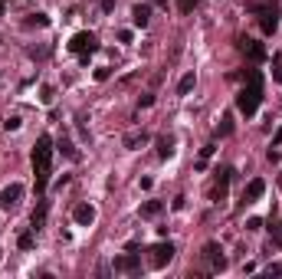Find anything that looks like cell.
Masks as SVG:
<instances>
[{
  "instance_id": "6da1fadb",
  "label": "cell",
  "mask_w": 282,
  "mask_h": 279,
  "mask_svg": "<svg viewBox=\"0 0 282 279\" xmlns=\"http://www.w3.org/2000/svg\"><path fill=\"white\" fill-rule=\"evenodd\" d=\"M33 171H36V194H46L49 174H53V138L40 135L33 148Z\"/></svg>"
},
{
  "instance_id": "7a4b0ae2",
  "label": "cell",
  "mask_w": 282,
  "mask_h": 279,
  "mask_svg": "<svg viewBox=\"0 0 282 279\" xmlns=\"http://www.w3.org/2000/svg\"><path fill=\"white\" fill-rule=\"evenodd\" d=\"M259 102H262V72L259 69H246V85L236 92V109L249 119V115H256Z\"/></svg>"
},
{
  "instance_id": "3957f363",
  "label": "cell",
  "mask_w": 282,
  "mask_h": 279,
  "mask_svg": "<svg viewBox=\"0 0 282 279\" xmlns=\"http://www.w3.org/2000/svg\"><path fill=\"white\" fill-rule=\"evenodd\" d=\"M99 49V36L89 33V30H82V33H76L72 40H69V53H76L82 63H89V56Z\"/></svg>"
},
{
  "instance_id": "277c9868",
  "label": "cell",
  "mask_w": 282,
  "mask_h": 279,
  "mask_svg": "<svg viewBox=\"0 0 282 279\" xmlns=\"http://www.w3.org/2000/svg\"><path fill=\"white\" fill-rule=\"evenodd\" d=\"M249 10L253 14H259V27L262 33H275V27H279V10L269 4V7H259V4H249Z\"/></svg>"
},
{
  "instance_id": "5b68a950",
  "label": "cell",
  "mask_w": 282,
  "mask_h": 279,
  "mask_svg": "<svg viewBox=\"0 0 282 279\" xmlns=\"http://www.w3.org/2000/svg\"><path fill=\"white\" fill-rule=\"evenodd\" d=\"M204 259H207V266H210V272H223V269H227V256H223L220 243H207L204 246Z\"/></svg>"
},
{
  "instance_id": "8992f818",
  "label": "cell",
  "mask_w": 282,
  "mask_h": 279,
  "mask_svg": "<svg viewBox=\"0 0 282 279\" xmlns=\"http://www.w3.org/2000/svg\"><path fill=\"white\" fill-rule=\"evenodd\" d=\"M23 201V184H10V188H4L0 191V210H14L17 204Z\"/></svg>"
},
{
  "instance_id": "52a82bcc",
  "label": "cell",
  "mask_w": 282,
  "mask_h": 279,
  "mask_svg": "<svg viewBox=\"0 0 282 279\" xmlns=\"http://www.w3.org/2000/svg\"><path fill=\"white\" fill-rule=\"evenodd\" d=\"M174 253H177V250H174V243H154L151 246V266H154V269L167 266L174 259Z\"/></svg>"
},
{
  "instance_id": "ba28073f",
  "label": "cell",
  "mask_w": 282,
  "mask_h": 279,
  "mask_svg": "<svg viewBox=\"0 0 282 279\" xmlns=\"http://www.w3.org/2000/svg\"><path fill=\"white\" fill-rule=\"evenodd\" d=\"M240 49L253 59V63H262V59H266V46L256 43V40H249V36H243V40H240Z\"/></svg>"
},
{
  "instance_id": "9c48e42d",
  "label": "cell",
  "mask_w": 282,
  "mask_h": 279,
  "mask_svg": "<svg viewBox=\"0 0 282 279\" xmlns=\"http://www.w3.org/2000/svg\"><path fill=\"white\" fill-rule=\"evenodd\" d=\"M115 272H141V256L138 253H125L115 259Z\"/></svg>"
},
{
  "instance_id": "30bf717a",
  "label": "cell",
  "mask_w": 282,
  "mask_h": 279,
  "mask_svg": "<svg viewBox=\"0 0 282 279\" xmlns=\"http://www.w3.org/2000/svg\"><path fill=\"white\" fill-rule=\"evenodd\" d=\"M72 220H76L79 227H89V223L96 220V207H92V204H76V207H72Z\"/></svg>"
},
{
  "instance_id": "8fae6325",
  "label": "cell",
  "mask_w": 282,
  "mask_h": 279,
  "mask_svg": "<svg viewBox=\"0 0 282 279\" xmlns=\"http://www.w3.org/2000/svg\"><path fill=\"white\" fill-rule=\"evenodd\" d=\"M230 177H233V167H220V171H217V188H214V201H220V197H227Z\"/></svg>"
},
{
  "instance_id": "7c38bea8",
  "label": "cell",
  "mask_w": 282,
  "mask_h": 279,
  "mask_svg": "<svg viewBox=\"0 0 282 279\" xmlns=\"http://www.w3.org/2000/svg\"><path fill=\"white\" fill-rule=\"evenodd\" d=\"M46 214H49V201H40L33 217H30V230H43V227H46Z\"/></svg>"
},
{
  "instance_id": "4fadbf2b",
  "label": "cell",
  "mask_w": 282,
  "mask_h": 279,
  "mask_svg": "<svg viewBox=\"0 0 282 279\" xmlns=\"http://www.w3.org/2000/svg\"><path fill=\"white\" fill-rule=\"evenodd\" d=\"M262 191H266V184H262V177H253V181L246 184V191H243V201L246 204H256L262 197Z\"/></svg>"
},
{
  "instance_id": "5bb4252c",
  "label": "cell",
  "mask_w": 282,
  "mask_h": 279,
  "mask_svg": "<svg viewBox=\"0 0 282 279\" xmlns=\"http://www.w3.org/2000/svg\"><path fill=\"white\" fill-rule=\"evenodd\" d=\"M131 20H135V27H148V20H151V7H148V4H138V7L131 10Z\"/></svg>"
},
{
  "instance_id": "9a60e30c",
  "label": "cell",
  "mask_w": 282,
  "mask_h": 279,
  "mask_svg": "<svg viewBox=\"0 0 282 279\" xmlns=\"http://www.w3.org/2000/svg\"><path fill=\"white\" fill-rule=\"evenodd\" d=\"M174 154V138H158V158H171Z\"/></svg>"
},
{
  "instance_id": "2e32d148",
  "label": "cell",
  "mask_w": 282,
  "mask_h": 279,
  "mask_svg": "<svg viewBox=\"0 0 282 279\" xmlns=\"http://www.w3.org/2000/svg\"><path fill=\"white\" fill-rule=\"evenodd\" d=\"M194 82H197V76H194V72H184V79L177 82V96H187V92L194 89Z\"/></svg>"
},
{
  "instance_id": "e0dca14e",
  "label": "cell",
  "mask_w": 282,
  "mask_h": 279,
  "mask_svg": "<svg viewBox=\"0 0 282 279\" xmlns=\"http://www.w3.org/2000/svg\"><path fill=\"white\" fill-rule=\"evenodd\" d=\"M161 210H164V204H161V201H148V204H141V217H158Z\"/></svg>"
},
{
  "instance_id": "ac0fdd59",
  "label": "cell",
  "mask_w": 282,
  "mask_h": 279,
  "mask_svg": "<svg viewBox=\"0 0 282 279\" xmlns=\"http://www.w3.org/2000/svg\"><path fill=\"white\" fill-rule=\"evenodd\" d=\"M145 141H148L145 132H131V135H125V148H138V145H145Z\"/></svg>"
},
{
  "instance_id": "d6986e66",
  "label": "cell",
  "mask_w": 282,
  "mask_h": 279,
  "mask_svg": "<svg viewBox=\"0 0 282 279\" xmlns=\"http://www.w3.org/2000/svg\"><path fill=\"white\" fill-rule=\"evenodd\" d=\"M27 27H49V17H46V14H33V17L27 20Z\"/></svg>"
},
{
  "instance_id": "ffe728a7",
  "label": "cell",
  "mask_w": 282,
  "mask_h": 279,
  "mask_svg": "<svg viewBox=\"0 0 282 279\" xmlns=\"http://www.w3.org/2000/svg\"><path fill=\"white\" fill-rule=\"evenodd\" d=\"M59 151H62V154H66V158H72V161H76V158H79V151H76V148H72V145H69V141H66V138H62V141H59Z\"/></svg>"
},
{
  "instance_id": "44dd1931",
  "label": "cell",
  "mask_w": 282,
  "mask_h": 279,
  "mask_svg": "<svg viewBox=\"0 0 282 279\" xmlns=\"http://www.w3.org/2000/svg\"><path fill=\"white\" fill-rule=\"evenodd\" d=\"M4 128H7V132H17V128H20V115H7V119H4Z\"/></svg>"
},
{
  "instance_id": "7402d4cb",
  "label": "cell",
  "mask_w": 282,
  "mask_h": 279,
  "mask_svg": "<svg viewBox=\"0 0 282 279\" xmlns=\"http://www.w3.org/2000/svg\"><path fill=\"white\" fill-rule=\"evenodd\" d=\"M17 243H20V250H33V233H20Z\"/></svg>"
},
{
  "instance_id": "603a6c76",
  "label": "cell",
  "mask_w": 282,
  "mask_h": 279,
  "mask_svg": "<svg viewBox=\"0 0 282 279\" xmlns=\"http://www.w3.org/2000/svg\"><path fill=\"white\" fill-rule=\"evenodd\" d=\"M200 0H177V7H180V14H191L194 7H197Z\"/></svg>"
},
{
  "instance_id": "cb8c5ba5",
  "label": "cell",
  "mask_w": 282,
  "mask_h": 279,
  "mask_svg": "<svg viewBox=\"0 0 282 279\" xmlns=\"http://www.w3.org/2000/svg\"><path fill=\"white\" fill-rule=\"evenodd\" d=\"M230 132H233V122H230V115H227V119H223V125H220V135H230Z\"/></svg>"
},
{
  "instance_id": "d4e9b609",
  "label": "cell",
  "mask_w": 282,
  "mask_h": 279,
  "mask_svg": "<svg viewBox=\"0 0 282 279\" xmlns=\"http://www.w3.org/2000/svg\"><path fill=\"white\" fill-rule=\"evenodd\" d=\"M272 76H275V82H282V63L275 59V66H272Z\"/></svg>"
},
{
  "instance_id": "484cf974",
  "label": "cell",
  "mask_w": 282,
  "mask_h": 279,
  "mask_svg": "<svg viewBox=\"0 0 282 279\" xmlns=\"http://www.w3.org/2000/svg\"><path fill=\"white\" fill-rule=\"evenodd\" d=\"M109 76H112V72L105 69V66H102V69H96V79H99V82H105V79H109Z\"/></svg>"
},
{
  "instance_id": "4316f807",
  "label": "cell",
  "mask_w": 282,
  "mask_h": 279,
  "mask_svg": "<svg viewBox=\"0 0 282 279\" xmlns=\"http://www.w3.org/2000/svg\"><path fill=\"white\" fill-rule=\"evenodd\" d=\"M259 227H262V220H256V217H253V220H246V230H259Z\"/></svg>"
},
{
  "instance_id": "83f0119b",
  "label": "cell",
  "mask_w": 282,
  "mask_h": 279,
  "mask_svg": "<svg viewBox=\"0 0 282 279\" xmlns=\"http://www.w3.org/2000/svg\"><path fill=\"white\" fill-rule=\"evenodd\" d=\"M279 145H282V128H279V135L272 138V148H279Z\"/></svg>"
},
{
  "instance_id": "f1b7e54d",
  "label": "cell",
  "mask_w": 282,
  "mask_h": 279,
  "mask_svg": "<svg viewBox=\"0 0 282 279\" xmlns=\"http://www.w3.org/2000/svg\"><path fill=\"white\" fill-rule=\"evenodd\" d=\"M115 7V0H102V10H112Z\"/></svg>"
},
{
  "instance_id": "f546056e",
  "label": "cell",
  "mask_w": 282,
  "mask_h": 279,
  "mask_svg": "<svg viewBox=\"0 0 282 279\" xmlns=\"http://www.w3.org/2000/svg\"><path fill=\"white\" fill-rule=\"evenodd\" d=\"M151 4L154 7H167V0H151Z\"/></svg>"
},
{
  "instance_id": "4dcf8cb0",
  "label": "cell",
  "mask_w": 282,
  "mask_h": 279,
  "mask_svg": "<svg viewBox=\"0 0 282 279\" xmlns=\"http://www.w3.org/2000/svg\"><path fill=\"white\" fill-rule=\"evenodd\" d=\"M0 17H4V0H0Z\"/></svg>"
}]
</instances>
